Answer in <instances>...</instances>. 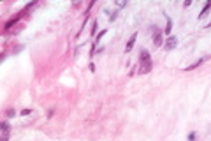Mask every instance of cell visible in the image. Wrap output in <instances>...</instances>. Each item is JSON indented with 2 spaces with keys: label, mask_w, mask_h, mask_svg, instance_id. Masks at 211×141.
Here are the masks:
<instances>
[{
  "label": "cell",
  "mask_w": 211,
  "mask_h": 141,
  "mask_svg": "<svg viewBox=\"0 0 211 141\" xmlns=\"http://www.w3.org/2000/svg\"><path fill=\"white\" fill-rule=\"evenodd\" d=\"M171 30H173V20L167 16V23H165V28H164V34L165 35H169L171 34Z\"/></svg>",
  "instance_id": "obj_8"
},
{
  "label": "cell",
  "mask_w": 211,
  "mask_h": 141,
  "mask_svg": "<svg viewBox=\"0 0 211 141\" xmlns=\"http://www.w3.org/2000/svg\"><path fill=\"white\" fill-rule=\"evenodd\" d=\"M210 7H211V0H208V2L202 5V9H201V14H199V18H204V16H206V13L210 11Z\"/></svg>",
  "instance_id": "obj_7"
},
{
  "label": "cell",
  "mask_w": 211,
  "mask_h": 141,
  "mask_svg": "<svg viewBox=\"0 0 211 141\" xmlns=\"http://www.w3.org/2000/svg\"><path fill=\"white\" fill-rule=\"evenodd\" d=\"M30 113H32V109H23V111H21L19 115H23V117H28Z\"/></svg>",
  "instance_id": "obj_13"
},
{
  "label": "cell",
  "mask_w": 211,
  "mask_h": 141,
  "mask_svg": "<svg viewBox=\"0 0 211 141\" xmlns=\"http://www.w3.org/2000/svg\"><path fill=\"white\" fill-rule=\"evenodd\" d=\"M153 69V60H151V55L148 49H141L139 51V72L141 74H148L150 71Z\"/></svg>",
  "instance_id": "obj_1"
},
{
  "label": "cell",
  "mask_w": 211,
  "mask_h": 141,
  "mask_svg": "<svg viewBox=\"0 0 211 141\" xmlns=\"http://www.w3.org/2000/svg\"><path fill=\"white\" fill-rule=\"evenodd\" d=\"M153 44L155 46H162L164 44V32L158 27H155V30H153Z\"/></svg>",
  "instance_id": "obj_3"
},
{
  "label": "cell",
  "mask_w": 211,
  "mask_h": 141,
  "mask_svg": "<svg viewBox=\"0 0 211 141\" xmlns=\"http://www.w3.org/2000/svg\"><path fill=\"white\" fill-rule=\"evenodd\" d=\"M208 58H210V57H201L199 60H195L193 63H190V65H187V67H185L183 71H185V72H188V71H193V69H197L199 65H202V63H204V62L208 60Z\"/></svg>",
  "instance_id": "obj_5"
},
{
  "label": "cell",
  "mask_w": 211,
  "mask_h": 141,
  "mask_svg": "<svg viewBox=\"0 0 211 141\" xmlns=\"http://www.w3.org/2000/svg\"><path fill=\"white\" fill-rule=\"evenodd\" d=\"M176 46H178V37H174V35H169V37H167V41H165V44H164L165 51H173Z\"/></svg>",
  "instance_id": "obj_4"
},
{
  "label": "cell",
  "mask_w": 211,
  "mask_h": 141,
  "mask_svg": "<svg viewBox=\"0 0 211 141\" xmlns=\"http://www.w3.org/2000/svg\"><path fill=\"white\" fill-rule=\"evenodd\" d=\"M5 117H7V118H12V117H16V111H14V109H7V111H5Z\"/></svg>",
  "instance_id": "obj_11"
},
{
  "label": "cell",
  "mask_w": 211,
  "mask_h": 141,
  "mask_svg": "<svg viewBox=\"0 0 211 141\" xmlns=\"http://www.w3.org/2000/svg\"><path fill=\"white\" fill-rule=\"evenodd\" d=\"M206 28H211V23H210V25H208V27H206Z\"/></svg>",
  "instance_id": "obj_16"
},
{
  "label": "cell",
  "mask_w": 211,
  "mask_h": 141,
  "mask_svg": "<svg viewBox=\"0 0 211 141\" xmlns=\"http://www.w3.org/2000/svg\"><path fill=\"white\" fill-rule=\"evenodd\" d=\"M106 34H107V30H102V32H99V35H97V37H95V42H99V41L102 39V37H104Z\"/></svg>",
  "instance_id": "obj_12"
},
{
  "label": "cell",
  "mask_w": 211,
  "mask_h": 141,
  "mask_svg": "<svg viewBox=\"0 0 211 141\" xmlns=\"http://www.w3.org/2000/svg\"><path fill=\"white\" fill-rule=\"evenodd\" d=\"M106 14H109V21H115L116 16H118V11H113V13H111V11H107V9H106Z\"/></svg>",
  "instance_id": "obj_10"
},
{
  "label": "cell",
  "mask_w": 211,
  "mask_h": 141,
  "mask_svg": "<svg viewBox=\"0 0 211 141\" xmlns=\"http://www.w3.org/2000/svg\"><path fill=\"white\" fill-rule=\"evenodd\" d=\"M97 28H99V21H93V25H92V30H90V34H92V37H97Z\"/></svg>",
  "instance_id": "obj_9"
},
{
  "label": "cell",
  "mask_w": 211,
  "mask_h": 141,
  "mask_svg": "<svg viewBox=\"0 0 211 141\" xmlns=\"http://www.w3.org/2000/svg\"><path fill=\"white\" fill-rule=\"evenodd\" d=\"M34 5H35V2H30L28 5H25V9H23V11H19V13L16 14V16H14V18H11V20L5 23V27H4V28H5V30H9V28H11L12 25H16V23H18V21L21 20L23 16H25V13H28V9H30V7H34Z\"/></svg>",
  "instance_id": "obj_2"
},
{
  "label": "cell",
  "mask_w": 211,
  "mask_h": 141,
  "mask_svg": "<svg viewBox=\"0 0 211 141\" xmlns=\"http://www.w3.org/2000/svg\"><path fill=\"white\" fill-rule=\"evenodd\" d=\"M188 141H195V132H190V134H188Z\"/></svg>",
  "instance_id": "obj_14"
},
{
  "label": "cell",
  "mask_w": 211,
  "mask_h": 141,
  "mask_svg": "<svg viewBox=\"0 0 211 141\" xmlns=\"http://www.w3.org/2000/svg\"><path fill=\"white\" fill-rule=\"evenodd\" d=\"M135 39H137V34H132L129 42H127V46H125V53H130L132 51V48H134V44H135Z\"/></svg>",
  "instance_id": "obj_6"
},
{
  "label": "cell",
  "mask_w": 211,
  "mask_h": 141,
  "mask_svg": "<svg viewBox=\"0 0 211 141\" xmlns=\"http://www.w3.org/2000/svg\"><path fill=\"white\" fill-rule=\"evenodd\" d=\"M21 49H23V46H16V48H14V49H12V53H19V51H21Z\"/></svg>",
  "instance_id": "obj_15"
}]
</instances>
